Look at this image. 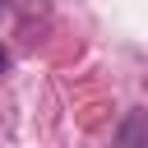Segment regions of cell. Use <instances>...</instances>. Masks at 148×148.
Segmentation results:
<instances>
[{"label":"cell","mask_w":148,"mask_h":148,"mask_svg":"<svg viewBox=\"0 0 148 148\" xmlns=\"http://www.w3.org/2000/svg\"><path fill=\"white\" fill-rule=\"evenodd\" d=\"M0 69H5V51H0Z\"/></svg>","instance_id":"cell-1"}]
</instances>
